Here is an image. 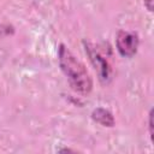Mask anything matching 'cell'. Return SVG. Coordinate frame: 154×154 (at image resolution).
Returning <instances> with one entry per match:
<instances>
[{
  "mask_svg": "<svg viewBox=\"0 0 154 154\" xmlns=\"http://www.w3.org/2000/svg\"><path fill=\"white\" fill-rule=\"evenodd\" d=\"M59 65L75 91L83 95L90 93L93 82L85 66L64 45L59 47Z\"/></svg>",
  "mask_w": 154,
  "mask_h": 154,
  "instance_id": "1",
  "label": "cell"
},
{
  "mask_svg": "<svg viewBox=\"0 0 154 154\" xmlns=\"http://www.w3.org/2000/svg\"><path fill=\"white\" fill-rule=\"evenodd\" d=\"M138 36L135 32L120 30L117 35V49L120 53V55L130 58L136 54L138 48Z\"/></svg>",
  "mask_w": 154,
  "mask_h": 154,
  "instance_id": "2",
  "label": "cell"
},
{
  "mask_svg": "<svg viewBox=\"0 0 154 154\" xmlns=\"http://www.w3.org/2000/svg\"><path fill=\"white\" fill-rule=\"evenodd\" d=\"M85 51H87L93 65L97 70L100 79L102 82H106L109 78V73H111V66H109L107 59L102 55V53L99 49H96V47H94V46H91L89 43L85 45Z\"/></svg>",
  "mask_w": 154,
  "mask_h": 154,
  "instance_id": "3",
  "label": "cell"
},
{
  "mask_svg": "<svg viewBox=\"0 0 154 154\" xmlns=\"http://www.w3.org/2000/svg\"><path fill=\"white\" fill-rule=\"evenodd\" d=\"M91 118L96 123L101 124L102 126H109L111 128V126L114 125V118H113L112 113L109 111L105 109V108H96V109H94L93 113H91Z\"/></svg>",
  "mask_w": 154,
  "mask_h": 154,
  "instance_id": "4",
  "label": "cell"
},
{
  "mask_svg": "<svg viewBox=\"0 0 154 154\" xmlns=\"http://www.w3.org/2000/svg\"><path fill=\"white\" fill-rule=\"evenodd\" d=\"M149 134L150 137L153 138V109H150L149 112Z\"/></svg>",
  "mask_w": 154,
  "mask_h": 154,
  "instance_id": "5",
  "label": "cell"
},
{
  "mask_svg": "<svg viewBox=\"0 0 154 154\" xmlns=\"http://www.w3.org/2000/svg\"><path fill=\"white\" fill-rule=\"evenodd\" d=\"M153 1L154 0H144V6L149 12H153Z\"/></svg>",
  "mask_w": 154,
  "mask_h": 154,
  "instance_id": "6",
  "label": "cell"
}]
</instances>
